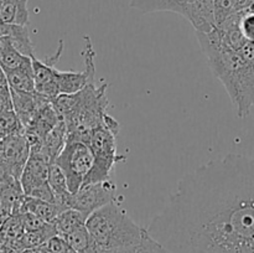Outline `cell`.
<instances>
[{
	"label": "cell",
	"mask_w": 254,
	"mask_h": 253,
	"mask_svg": "<svg viewBox=\"0 0 254 253\" xmlns=\"http://www.w3.org/2000/svg\"><path fill=\"white\" fill-rule=\"evenodd\" d=\"M50 163L45 160L40 154L30 153L24 169L21 171L19 181L21 185L22 192L25 196L29 195L34 189L42 184L47 183Z\"/></svg>",
	"instance_id": "obj_10"
},
{
	"label": "cell",
	"mask_w": 254,
	"mask_h": 253,
	"mask_svg": "<svg viewBox=\"0 0 254 253\" xmlns=\"http://www.w3.org/2000/svg\"><path fill=\"white\" fill-rule=\"evenodd\" d=\"M119 133V124L113 117H103V122L89 133L86 143L94 155V163L91 171L84 178L83 184L101 183L111 180V173L119 160L126 156L117 154V135ZM82 184V185H83Z\"/></svg>",
	"instance_id": "obj_3"
},
{
	"label": "cell",
	"mask_w": 254,
	"mask_h": 253,
	"mask_svg": "<svg viewBox=\"0 0 254 253\" xmlns=\"http://www.w3.org/2000/svg\"><path fill=\"white\" fill-rule=\"evenodd\" d=\"M14 111L12 108V99L10 87L7 83L0 86V114L6 113V112Z\"/></svg>",
	"instance_id": "obj_28"
},
{
	"label": "cell",
	"mask_w": 254,
	"mask_h": 253,
	"mask_svg": "<svg viewBox=\"0 0 254 253\" xmlns=\"http://www.w3.org/2000/svg\"><path fill=\"white\" fill-rule=\"evenodd\" d=\"M20 217H21L22 226H24V231L27 232V231H35L39 230V228L44 227L46 225V222H44L42 220H40L37 216L32 215L30 212H21L20 213Z\"/></svg>",
	"instance_id": "obj_26"
},
{
	"label": "cell",
	"mask_w": 254,
	"mask_h": 253,
	"mask_svg": "<svg viewBox=\"0 0 254 253\" xmlns=\"http://www.w3.org/2000/svg\"><path fill=\"white\" fill-rule=\"evenodd\" d=\"M12 215V208L9 203L5 202L1 197H0V226Z\"/></svg>",
	"instance_id": "obj_29"
},
{
	"label": "cell",
	"mask_w": 254,
	"mask_h": 253,
	"mask_svg": "<svg viewBox=\"0 0 254 253\" xmlns=\"http://www.w3.org/2000/svg\"><path fill=\"white\" fill-rule=\"evenodd\" d=\"M62 210L64 208H61L55 202H49V201H42L39 200V198L25 196L24 200H22L19 213L30 212L32 215L37 216L44 222L52 223Z\"/></svg>",
	"instance_id": "obj_15"
},
{
	"label": "cell",
	"mask_w": 254,
	"mask_h": 253,
	"mask_svg": "<svg viewBox=\"0 0 254 253\" xmlns=\"http://www.w3.org/2000/svg\"><path fill=\"white\" fill-rule=\"evenodd\" d=\"M145 230L170 253H254V156L227 154L186 174Z\"/></svg>",
	"instance_id": "obj_1"
},
{
	"label": "cell",
	"mask_w": 254,
	"mask_h": 253,
	"mask_svg": "<svg viewBox=\"0 0 254 253\" xmlns=\"http://www.w3.org/2000/svg\"><path fill=\"white\" fill-rule=\"evenodd\" d=\"M117 186L111 180L101 183L83 184L74 193H71L68 207L91 215L93 211L103 207L116 200Z\"/></svg>",
	"instance_id": "obj_6"
},
{
	"label": "cell",
	"mask_w": 254,
	"mask_h": 253,
	"mask_svg": "<svg viewBox=\"0 0 254 253\" xmlns=\"http://www.w3.org/2000/svg\"><path fill=\"white\" fill-rule=\"evenodd\" d=\"M55 235H57V233L54 225L46 223L44 227L39 228V230L24 232V235L17 240V242L25 250H34V248H39L40 246L44 245L49 238H51Z\"/></svg>",
	"instance_id": "obj_19"
},
{
	"label": "cell",
	"mask_w": 254,
	"mask_h": 253,
	"mask_svg": "<svg viewBox=\"0 0 254 253\" xmlns=\"http://www.w3.org/2000/svg\"><path fill=\"white\" fill-rule=\"evenodd\" d=\"M5 83H6V77H5V73L4 71H2V68L0 67V86Z\"/></svg>",
	"instance_id": "obj_30"
},
{
	"label": "cell",
	"mask_w": 254,
	"mask_h": 253,
	"mask_svg": "<svg viewBox=\"0 0 254 253\" xmlns=\"http://www.w3.org/2000/svg\"><path fill=\"white\" fill-rule=\"evenodd\" d=\"M86 44H84V61H86V69L81 72L74 71H60L56 68L55 77H56L57 87L60 93H76L81 91L89 83H94V73H96V66H94V54L93 46L88 36H84Z\"/></svg>",
	"instance_id": "obj_8"
},
{
	"label": "cell",
	"mask_w": 254,
	"mask_h": 253,
	"mask_svg": "<svg viewBox=\"0 0 254 253\" xmlns=\"http://www.w3.org/2000/svg\"><path fill=\"white\" fill-rule=\"evenodd\" d=\"M67 248L68 246H67L64 238L59 235H55L49 238L44 245L40 246L37 250L42 253H66Z\"/></svg>",
	"instance_id": "obj_25"
},
{
	"label": "cell",
	"mask_w": 254,
	"mask_h": 253,
	"mask_svg": "<svg viewBox=\"0 0 254 253\" xmlns=\"http://www.w3.org/2000/svg\"><path fill=\"white\" fill-rule=\"evenodd\" d=\"M54 163L64 173L69 192L74 193L82 186L87 174L91 171L94 155L86 141L67 135L64 146Z\"/></svg>",
	"instance_id": "obj_4"
},
{
	"label": "cell",
	"mask_w": 254,
	"mask_h": 253,
	"mask_svg": "<svg viewBox=\"0 0 254 253\" xmlns=\"http://www.w3.org/2000/svg\"><path fill=\"white\" fill-rule=\"evenodd\" d=\"M30 63H31V57L20 54L12 46L11 41L7 39L6 45L0 55V67L2 68V71H11V69L20 68V67H24Z\"/></svg>",
	"instance_id": "obj_20"
},
{
	"label": "cell",
	"mask_w": 254,
	"mask_h": 253,
	"mask_svg": "<svg viewBox=\"0 0 254 253\" xmlns=\"http://www.w3.org/2000/svg\"><path fill=\"white\" fill-rule=\"evenodd\" d=\"M24 226H22L20 213H14L0 226V240L17 241L24 235Z\"/></svg>",
	"instance_id": "obj_22"
},
{
	"label": "cell",
	"mask_w": 254,
	"mask_h": 253,
	"mask_svg": "<svg viewBox=\"0 0 254 253\" xmlns=\"http://www.w3.org/2000/svg\"><path fill=\"white\" fill-rule=\"evenodd\" d=\"M195 0H131L130 6L141 12L171 11L185 17Z\"/></svg>",
	"instance_id": "obj_14"
},
{
	"label": "cell",
	"mask_w": 254,
	"mask_h": 253,
	"mask_svg": "<svg viewBox=\"0 0 254 253\" xmlns=\"http://www.w3.org/2000/svg\"><path fill=\"white\" fill-rule=\"evenodd\" d=\"M64 238L66 241L67 246L77 253H86L91 248L92 240L86 226H81V227L76 228L74 231L64 236Z\"/></svg>",
	"instance_id": "obj_21"
},
{
	"label": "cell",
	"mask_w": 254,
	"mask_h": 253,
	"mask_svg": "<svg viewBox=\"0 0 254 253\" xmlns=\"http://www.w3.org/2000/svg\"><path fill=\"white\" fill-rule=\"evenodd\" d=\"M10 92H11L14 113L16 114L22 129L29 126L30 122L34 118L35 113L37 112V109L40 108V106L44 104L45 102L50 101V99L37 94L36 92L30 93V92L15 91V89L11 88H10Z\"/></svg>",
	"instance_id": "obj_11"
},
{
	"label": "cell",
	"mask_w": 254,
	"mask_h": 253,
	"mask_svg": "<svg viewBox=\"0 0 254 253\" xmlns=\"http://www.w3.org/2000/svg\"><path fill=\"white\" fill-rule=\"evenodd\" d=\"M67 135H68V131H67L66 123L64 121L60 119L59 123L44 136L40 150L36 153L40 154L50 164H52L64 146Z\"/></svg>",
	"instance_id": "obj_12"
},
{
	"label": "cell",
	"mask_w": 254,
	"mask_h": 253,
	"mask_svg": "<svg viewBox=\"0 0 254 253\" xmlns=\"http://www.w3.org/2000/svg\"><path fill=\"white\" fill-rule=\"evenodd\" d=\"M238 29L247 41L254 42V7L241 10Z\"/></svg>",
	"instance_id": "obj_23"
},
{
	"label": "cell",
	"mask_w": 254,
	"mask_h": 253,
	"mask_svg": "<svg viewBox=\"0 0 254 253\" xmlns=\"http://www.w3.org/2000/svg\"><path fill=\"white\" fill-rule=\"evenodd\" d=\"M29 154V144L22 129L2 136L0 141V164L9 176L20 178Z\"/></svg>",
	"instance_id": "obj_7"
},
{
	"label": "cell",
	"mask_w": 254,
	"mask_h": 253,
	"mask_svg": "<svg viewBox=\"0 0 254 253\" xmlns=\"http://www.w3.org/2000/svg\"><path fill=\"white\" fill-rule=\"evenodd\" d=\"M242 66L230 96L237 116L246 118L254 107V42L247 41L240 50Z\"/></svg>",
	"instance_id": "obj_5"
},
{
	"label": "cell",
	"mask_w": 254,
	"mask_h": 253,
	"mask_svg": "<svg viewBox=\"0 0 254 253\" xmlns=\"http://www.w3.org/2000/svg\"><path fill=\"white\" fill-rule=\"evenodd\" d=\"M0 37H7L12 46L25 56L34 57V45H32L30 31L27 26L16 24H6L0 21Z\"/></svg>",
	"instance_id": "obj_13"
},
{
	"label": "cell",
	"mask_w": 254,
	"mask_h": 253,
	"mask_svg": "<svg viewBox=\"0 0 254 253\" xmlns=\"http://www.w3.org/2000/svg\"><path fill=\"white\" fill-rule=\"evenodd\" d=\"M62 52H64V41L61 40L56 52L50 57H47L46 60H44V61L37 60L35 56L31 57L35 92L40 96L50 99V101L60 94L56 77H55V71H56L55 64L57 63L59 59L61 57Z\"/></svg>",
	"instance_id": "obj_9"
},
{
	"label": "cell",
	"mask_w": 254,
	"mask_h": 253,
	"mask_svg": "<svg viewBox=\"0 0 254 253\" xmlns=\"http://www.w3.org/2000/svg\"><path fill=\"white\" fill-rule=\"evenodd\" d=\"M87 217H88V215H86L84 212H81V211L68 207L64 208V210H62L61 212L59 213V216L55 218L52 225H54L57 235L64 237V236L72 232V231H74L76 228L84 226Z\"/></svg>",
	"instance_id": "obj_17"
},
{
	"label": "cell",
	"mask_w": 254,
	"mask_h": 253,
	"mask_svg": "<svg viewBox=\"0 0 254 253\" xmlns=\"http://www.w3.org/2000/svg\"><path fill=\"white\" fill-rule=\"evenodd\" d=\"M6 77L7 86L15 91L21 92H35V81L34 73H32V64H26L20 68L11 69V71H4Z\"/></svg>",
	"instance_id": "obj_18"
},
{
	"label": "cell",
	"mask_w": 254,
	"mask_h": 253,
	"mask_svg": "<svg viewBox=\"0 0 254 253\" xmlns=\"http://www.w3.org/2000/svg\"><path fill=\"white\" fill-rule=\"evenodd\" d=\"M27 196H29V197L39 198V200H42V201H49V202L56 203V201H55L54 192H52L49 183H45V184H42V185L37 186V188L34 189V190H32Z\"/></svg>",
	"instance_id": "obj_27"
},
{
	"label": "cell",
	"mask_w": 254,
	"mask_h": 253,
	"mask_svg": "<svg viewBox=\"0 0 254 253\" xmlns=\"http://www.w3.org/2000/svg\"><path fill=\"white\" fill-rule=\"evenodd\" d=\"M47 183H49L50 188H51L52 192H54L55 201H56L57 205L61 208H64H64H68V201L69 197H71V192L68 190L64 173L55 163L50 164Z\"/></svg>",
	"instance_id": "obj_16"
},
{
	"label": "cell",
	"mask_w": 254,
	"mask_h": 253,
	"mask_svg": "<svg viewBox=\"0 0 254 253\" xmlns=\"http://www.w3.org/2000/svg\"><path fill=\"white\" fill-rule=\"evenodd\" d=\"M92 246L87 253H118L141 242L146 230L139 226L116 202L107 203L87 217Z\"/></svg>",
	"instance_id": "obj_2"
},
{
	"label": "cell",
	"mask_w": 254,
	"mask_h": 253,
	"mask_svg": "<svg viewBox=\"0 0 254 253\" xmlns=\"http://www.w3.org/2000/svg\"><path fill=\"white\" fill-rule=\"evenodd\" d=\"M118 253H170L163 247V246L159 245L156 241H154L150 236L146 232L145 237L141 240L140 243H138L134 247L128 248V250H124L122 252Z\"/></svg>",
	"instance_id": "obj_24"
}]
</instances>
